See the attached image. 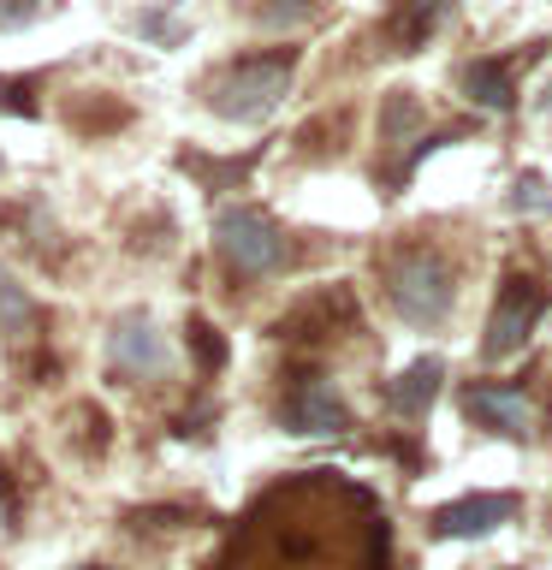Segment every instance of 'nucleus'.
Segmentation results:
<instances>
[{
    "label": "nucleus",
    "instance_id": "nucleus-1",
    "mask_svg": "<svg viewBox=\"0 0 552 570\" xmlns=\"http://www.w3.org/2000/svg\"><path fill=\"white\" fill-rule=\"evenodd\" d=\"M392 529L368 488L309 470L244 511L220 570H386Z\"/></svg>",
    "mask_w": 552,
    "mask_h": 570
},
{
    "label": "nucleus",
    "instance_id": "nucleus-2",
    "mask_svg": "<svg viewBox=\"0 0 552 570\" xmlns=\"http://www.w3.org/2000/svg\"><path fill=\"white\" fill-rule=\"evenodd\" d=\"M381 285H386V303L392 315L410 321V327H445L457 303V274L440 249L427 244H410V249H392L381 262Z\"/></svg>",
    "mask_w": 552,
    "mask_h": 570
},
{
    "label": "nucleus",
    "instance_id": "nucleus-3",
    "mask_svg": "<svg viewBox=\"0 0 552 570\" xmlns=\"http://www.w3.org/2000/svg\"><path fill=\"white\" fill-rule=\"evenodd\" d=\"M292 71H297V48L244 53V60L214 71V78L203 83V96L220 119H267L274 101L285 96V83H292Z\"/></svg>",
    "mask_w": 552,
    "mask_h": 570
},
{
    "label": "nucleus",
    "instance_id": "nucleus-4",
    "mask_svg": "<svg viewBox=\"0 0 552 570\" xmlns=\"http://www.w3.org/2000/svg\"><path fill=\"white\" fill-rule=\"evenodd\" d=\"M214 256L226 262L231 279H267L279 274L292 244H285V226L256 203H231L214 214Z\"/></svg>",
    "mask_w": 552,
    "mask_h": 570
},
{
    "label": "nucleus",
    "instance_id": "nucleus-5",
    "mask_svg": "<svg viewBox=\"0 0 552 570\" xmlns=\"http://www.w3.org/2000/svg\"><path fill=\"white\" fill-rule=\"evenodd\" d=\"M541 315H546V285L529 279V274H505L499 303L487 315V333H481V363H505V356H516L529 345V333L541 327Z\"/></svg>",
    "mask_w": 552,
    "mask_h": 570
},
{
    "label": "nucleus",
    "instance_id": "nucleus-6",
    "mask_svg": "<svg viewBox=\"0 0 552 570\" xmlns=\"http://www.w3.org/2000/svg\"><path fill=\"white\" fill-rule=\"evenodd\" d=\"M107 368H114V381H160V374L172 368L167 356V338L155 333L149 315H119L114 333H107Z\"/></svg>",
    "mask_w": 552,
    "mask_h": 570
},
{
    "label": "nucleus",
    "instance_id": "nucleus-7",
    "mask_svg": "<svg viewBox=\"0 0 552 570\" xmlns=\"http://www.w3.org/2000/svg\"><path fill=\"white\" fill-rule=\"evenodd\" d=\"M516 511H523V493H463L427 517V534L434 541H481V534L505 529Z\"/></svg>",
    "mask_w": 552,
    "mask_h": 570
},
{
    "label": "nucleus",
    "instance_id": "nucleus-8",
    "mask_svg": "<svg viewBox=\"0 0 552 570\" xmlns=\"http://www.w3.org/2000/svg\"><path fill=\"white\" fill-rule=\"evenodd\" d=\"M279 428H292V434H345V428H356V416L321 374H303L279 404Z\"/></svg>",
    "mask_w": 552,
    "mask_h": 570
},
{
    "label": "nucleus",
    "instance_id": "nucleus-9",
    "mask_svg": "<svg viewBox=\"0 0 552 570\" xmlns=\"http://www.w3.org/2000/svg\"><path fill=\"white\" fill-rule=\"evenodd\" d=\"M463 410H470V422H481L487 434H505V440H529L534 434V404L523 399V386L470 381L463 386Z\"/></svg>",
    "mask_w": 552,
    "mask_h": 570
},
{
    "label": "nucleus",
    "instance_id": "nucleus-10",
    "mask_svg": "<svg viewBox=\"0 0 552 570\" xmlns=\"http://www.w3.org/2000/svg\"><path fill=\"white\" fill-rule=\"evenodd\" d=\"M440 381H445V363H440V356H416V363H410L398 381H386L381 399H386V410H392L398 422H422L427 404L440 399Z\"/></svg>",
    "mask_w": 552,
    "mask_h": 570
},
{
    "label": "nucleus",
    "instance_id": "nucleus-11",
    "mask_svg": "<svg viewBox=\"0 0 552 570\" xmlns=\"http://www.w3.org/2000/svg\"><path fill=\"white\" fill-rule=\"evenodd\" d=\"M457 83H463V96H470L475 107H487V114H505V107L516 101V78H511L505 53H487V60L457 66Z\"/></svg>",
    "mask_w": 552,
    "mask_h": 570
},
{
    "label": "nucleus",
    "instance_id": "nucleus-12",
    "mask_svg": "<svg viewBox=\"0 0 552 570\" xmlns=\"http://www.w3.org/2000/svg\"><path fill=\"white\" fill-rule=\"evenodd\" d=\"M42 327H48L42 303H36V297H30L12 274H0V333H7L12 345H30V338L42 333Z\"/></svg>",
    "mask_w": 552,
    "mask_h": 570
},
{
    "label": "nucleus",
    "instance_id": "nucleus-13",
    "mask_svg": "<svg viewBox=\"0 0 552 570\" xmlns=\"http://www.w3.org/2000/svg\"><path fill=\"white\" fill-rule=\"evenodd\" d=\"M427 125V107H422V96L416 89H386L381 96V149H398V142H410Z\"/></svg>",
    "mask_w": 552,
    "mask_h": 570
},
{
    "label": "nucleus",
    "instance_id": "nucleus-14",
    "mask_svg": "<svg viewBox=\"0 0 552 570\" xmlns=\"http://www.w3.org/2000/svg\"><path fill=\"white\" fill-rule=\"evenodd\" d=\"M333 309H351V297H345V292L303 297L292 315H279V321H274V333H279V338H321V333H333Z\"/></svg>",
    "mask_w": 552,
    "mask_h": 570
},
{
    "label": "nucleus",
    "instance_id": "nucleus-15",
    "mask_svg": "<svg viewBox=\"0 0 552 570\" xmlns=\"http://www.w3.org/2000/svg\"><path fill=\"white\" fill-rule=\"evenodd\" d=\"M256 149H249L244 160H208V155H196V149H185V155H178V167H185V173H196V178H203V190H226L231 185V178H244L249 167H256Z\"/></svg>",
    "mask_w": 552,
    "mask_h": 570
},
{
    "label": "nucleus",
    "instance_id": "nucleus-16",
    "mask_svg": "<svg viewBox=\"0 0 552 570\" xmlns=\"http://www.w3.org/2000/svg\"><path fill=\"white\" fill-rule=\"evenodd\" d=\"M309 18H321V0H262L256 7V24H267V30L309 24Z\"/></svg>",
    "mask_w": 552,
    "mask_h": 570
},
{
    "label": "nucleus",
    "instance_id": "nucleus-17",
    "mask_svg": "<svg viewBox=\"0 0 552 570\" xmlns=\"http://www.w3.org/2000/svg\"><path fill=\"white\" fill-rule=\"evenodd\" d=\"M185 345L196 351V363H203L208 374H220V368H226V338H220V333H214V327H208V321H203V315H196V321H190V327H185Z\"/></svg>",
    "mask_w": 552,
    "mask_h": 570
},
{
    "label": "nucleus",
    "instance_id": "nucleus-18",
    "mask_svg": "<svg viewBox=\"0 0 552 570\" xmlns=\"http://www.w3.org/2000/svg\"><path fill=\"white\" fill-rule=\"evenodd\" d=\"M0 107H12L18 119H36V101H30V78H0Z\"/></svg>",
    "mask_w": 552,
    "mask_h": 570
},
{
    "label": "nucleus",
    "instance_id": "nucleus-19",
    "mask_svg": "<svg viewBox=\"0 0 552 570\" xmlns=\"http://www.w3.org/2000/svg\"><path fill=\"white\" fill-rule=\"evenodd\" d=\"M36 12H42V0H0V24H7V30L30 24Z\"/></svg>",
    "mask_w": 552,
    "mask_h": 570
},
{
    "label": "nucleus",
    "instance_id": "nucleus-20",
    "mask_svg": "<svg viewBox=\"0 0 552 570\" xmlns=\"http://www.w3.org/2000/svg\"><path fill=\"white\" fill-rule=\"evenodd\" d=\"M534 107H541V119H552V83L541 89V101H534Z\"/></svg>",
    "mask_w": 552,
    "mask_h": 570
},
{
    "label": "nucleus",
    "instance_id": "nucleus-21",
    "mask_svg": "<svg viewBox=\"0 0 552 570\" xmlns=\"http://www.w3.org/2000/svg\"><path fill=\"white\" fill-rule=\"evenodd\" d=\"M78 570H107V564H78Z\"/></svg>",
    "mask_w": 552,
    "mask_h": 570
},
{
    "label": "nucleus",
    "instance_id": "nucleus-22",
    "mask_svg": "<svg viewBox=\"0 0 552 570\" xmlns=\"http://www.w3.org/2000/svg\"><path fill=\"white\" fill-rule=\"evenodd\" d=\"M0 167H7V160H0Z\"/></svg>",
    "mask_w": 552,
    "mask_h": 570
}]
</instances>
